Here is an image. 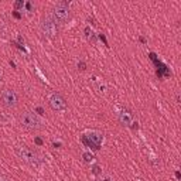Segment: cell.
<instances>
[{"label": "cell", "instance_id": "8fae6325", "mask_svg": "<svg viewBox=\"0 0 181 181\" xmlns=\"http://www.w3.org/2000/svg\"><path fill=\"white\" fill-rule=\"evenodd\" d=\"M92 171H93V174H99L100 173V168L98 166H93L92 167Z\"/></svg>", "mask_w": 181, "mask_h": 181}, {"label": "cell", "instance_id": "9c48e42d", "mask_svg": "<svg viewBox=\"0 0 181 181\" xmlns=\"http://www.w3.org/2000/svg\"><path fill=\"white\" fill-rule=\"evenodd\" d=\"M82 157H84V160L86 163H91L93 160V156H92V154H89V153H84V156H82Z\"/></svg>", "mask_w": 181, "mask_h": 181}, {"label": "cell", "instance_id": "2e32d148", "mask_svg": "<svg viewBox=\"0 0 181 181\" xmlns=\"http://www.w3.org/2000/svg\"><path fill=\"white\" fill-rule=\"evenodd\" d=\"M37 112H38V115H44V109L42 108H37Z\"/></svg>", "mask_w": 181, "mask_h": 181}, {"label": "cell", "instance_id": "277c9868", "mask_svg": "<svg viewBox=\"0 0 181 181\" xmlns=\"http://www.w3.org/2000/svg\"><path fill=\"white\" fill-rule=\"evenodd\" d=\"M40 31L41 34L47 38H52L55 37L58 33V28H57V23H55L52 17H44L40 23Z\"/></svg>", "mask_w": 181, "mask_h": 181}, {"label": "cell", "instance_id": "8992f818", "mask_svg": "<svg viewBox=\"0 0 181 181\" xmlns=\"http://www.w3.org/2000/svg\"><path fill=\"white\" fill-rule=\"evenodd\" d=\"M0 99H2V103L6 106V108L12 109V108H16L17 103H19V98H17V93L13 91V89H3L2 93H0Z\"/></svg>", "mask_w": 181, "mask_h": 181}, {"label": "cell", "instance_id": "e0dca14e", "mask_svg": "<svg viewBox=\"0 0 181 181\" xmlns=\"http://www.w3.org/2000/svg\"><path fill=\"white\" fill-rule=\"evenodd\" d=\"M0 181H7V180H6V178H3L2 176H0Z\"/></svg>", "mask_w": 181, "mask_h": 181}, {"label": "cell", "instance_id": "52a82bcc", "mask_svg": "<svg viewBox=\"0 0 181 181\" xmlns=\"http://www.w3.org/2000/svg\"><path fill=\"white\" fill-rule=\"evenodd\" d=\"M48 103H50L51 108L57 112H61L67 108L65 99H64V96H62L61 93H58V92L51 93L50 96H48Z\"/></svg>", "mask_w": 181, "mask_h": 181}, {"label": "cell", "instance_id": "9a60e30c", "mask_svg": "<svg viewBox=\"0 0 181 181\" xmlns=\"http://www.w3.org/2000/svg\"><path fill=\"white\" fill-rule=\"evenodd\" d=\"M99 37H100V40H102V41H103L105 44H106V45H108V41H106V38H105V35H103V34H100Z\"/></svg>", "mask_w": 181, "mask_h": 181}, {"label": "cell", "instance_id": "5bb4252c", "mask_svg": "<svg viewBox=\"0 0 181 181\" xmlns=\"http://www.w3.org/2000/svg\"><path fill=\"white\" fill-rule=\"evenodd\" d=\"M78 68H79L81 71H84L85 70V64L84 62H79V64H78Z\"/></svg>", "mask_w": 181, "mask_h": 181}, {"label": "cell", "instance_id": "4fadbf2b", "mask_svg": "<svg viewBox=\"0 0 181 181\" xmlns=\"http://www.w3.org/2000/svg\"><path fill=\"white\" fill-rule=\"evenodd\" d=\"M26 7H27L28 12H33V4L31 3H26Z\"/></svg>", "mask_w": 181, "mask_h": 181}, {"label": "cell", "instance_id": "ba28073f", "mask_svg": "<svg viewBox=\"0 0 181 181\" xmlns=\"http://www.w3.org/2000/svg\"><path fill=\"white\" fill-rule=\"evenodd\" d=\"M119 122L123 126H130L133 123V116L129 112H120L119 113Z\"/></svg>", "mask_w": 181, "mask_h": 181}, {"label": "cell", "instance_id": "7a4b0ae2", "mask_svg": "<svg viewBox=\"0 0 181 181\" xmlns=\"http://www.w3.org/2000/svg\"><path fill=\"white\" fill-rule=\"evenodd\" d=\"M52 20L55 23H67L70 20V9H68V3L67 2H61L58 3L54 9H52Z\"/></svg>", "mask_w": 181, "mask_h": 181}, {"label": "cell", "instance_id": "6da1fadb", "mask_svg": "<svg viewBox=\"0 0 181 181\" xmlns=\"http://www.w3.org/2000/svg\"><path fill=\"white\" fill-rule=\"evenodd\" d=\"M20 125L27 129V130H40L44 126V122L40 119V116H37L33 112H24L19 118Z\"/></svg>", "mask_w": 181, "mask_h": 181}, {"label": "cell", "instance_id": "3957f363", "mask_svg": "<svg viewBox=\"0 0 181 181\" xmlns=\"http://www.w3.org/2000/svg\"><path fill=\"white\" fill-rule=\"evenodd\" d=\"M19 156L23 158L24 161L28 163V164L33 166V167H38L40 163H41L38 154L35 153L33 149H30V147H27V146H20L19 147Z\"/></svg>", "mask_w": 181, "mask_h": 181}, {"label": "cell", "instance_id": "ac0fdd59", "mask_svg": "<svg viewBox=\"0 0 181 181\" xmlns=\"http://www.w3.org/2000/svg\"><path fill=\"white\" fill-rule=\"evenodd\" d=\"M0 79H2V78H0Z\"/></svg>", "mask_w": 181, "mask_h": 181}, {"label": "cell", "instance_id": "5b68a950", "mask_svg": "<svg viewBox=\"0 0 181 181\" xmlns=\"http://www.w3.org/2000/svg\"><path fill=\"white\" fill-rule=\"evenodd\" d=\"M102 142H103V136L100 135V133H98V132H91L88 135L82 136V143L86 147L93 149V150H99Z\"/></svg>", "mask_w": 181, "mask_h": 181}, {"label": "cell", "instance_id": "7c38bea8", "mask_svg": "<svg viewBox=\"0 0 181 181\" xmlns=\"http://www.w3.org/2000/svg\"><path fill=\"white\" fill-rule=\"evenodd\" d=\"M34 142H35V144H38V146H41V144H42V140L40 139V137H35Z\"/></svg>", "mask_w": 181, "mask_h": 181}, {"label": "cell", "instance_id": "30bf717a", "mask_svg": "<svg viewBox=\"0 0 181 181\" xmlns=\"http://www.w3.org/2000/svg\"><path fill=\"white\" fill-rule=\"evenodd\" d=\"M23 6H24V2H23V0H19V2H16V3H14V9H16V10L21 9Z\"/></svg>", "mask_w": 181, "mask_h": 181}]
</instances>
